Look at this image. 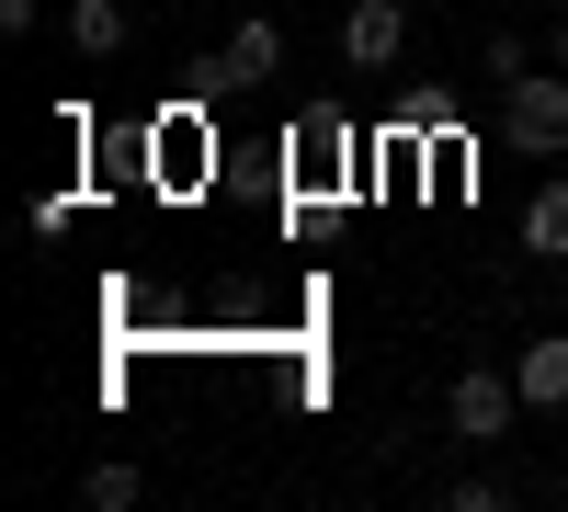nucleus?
<instances>
[{
  "instance_id": "nucleus-5",
  "label": "nucleus",
  "mask_w": 568,
  "mask_h": 512,
  "mask_svg": "<svg viewBox=\"0 0 568 512\" xmlns=\"http://www.w3.org/2000/svg\"><path fill=\"white\" fill-rule=\"evenodd\" d=\"M524 262H568V182H546L524 205Z\"/></svg>"
},
{
  "instance_id": "nucleus-8",
  "label": "nucleus",
  "mask_w": 568,
  "mask_h": 512,
  "mask_svg": "<svg viewBox=\"0 0 568 512\" xmlns=\"http://www.w3.org/2000/svg\"><path fill=\"white\" fill-rule=\"evenodd\" d=\"M136 490H149L136 468H91V479H80V501H91V512H136Z\"/></svg>"
},
{
  "instance_id": "nucleus-9",
  "label": "nucleus",
  "mask_w": 568,
  "mask_h": 512,
  "mask_svg": "<svg viewBox=\"0 0 568 512\" xmlns=\"http://www.w3.org/2000/svg\"><path fill=\"white\" fill-rule=\"evenodd\" d=\"M34 12H45V0H0V34H23V23H34Z\"/></svg>"
},
{
  "instance_id": "nucleus-3",
  "label": "nucleus",
  "mask_w": 568,
  "mask_h": 512,
  "mask_svg": "<svg viewBox=\"0 0 568 512\" xmlns=\"http://www.w3.org/2000/svg\"><path fill=\"white\" fill-rule=\"evenodd\" d=\"M398 46H409L398 0H353V12H342V69H398Z\"/></svg>"
},
{
  "instance_id": "nucleus-6",
  "label": "nucleus",
  "mask_w": 568,
  "mask_h": 512,
  "mask_svg": "<svg viewBox=\"0 0 568 512\" xmlns=\"http://www.w3.org/2000/svg\"><path fill=\"white\" fill-rule=\"evenodd\" d=\"M216 69H227V80H273V69H284V34H273V23L251 12L240 34H227V58H216Z\"/></svg>"
},
{
  "instance_id": "nucleus-4",
  "label": "nucleus",
  "mask_w": 568,
  "mask_h": 512,
  "mask_svg": "<svg viewBox=\"0 0 568 512\" xmlns=\"http://www.w3.org/2000/svg\"><path fill=\"white\" fill-rule=\"evenodd\" d=\"M511 388H524V410H568V331H557V342H524Z\"/></svg>"
},
{
  "instance_id": "nucleus-10",
  "label": "nucleus",
  "mask_w": 568,
  "mask_h": 512,
  "mask_svg": "<svg viewBox=\"0 0 568 512\" xmlns=\"http://www.w3.org/2000/svg\"><path fill=\"white\" fill-rule=\"evenodd\" d=\"M557 69H568V12H557Z\"/></svg>"
},
{
  "instance_id": "nucleus-2",
  "label": "nucleus",
  "mask_w": 568,
  "mask_h": 512,
  "mask_svg": "<svg viewBox=\"0 0 568 512\" xmlns=\"http://www.w3.org/2000/svg\"><path fill=\"white\" fill-rule=\"evenodd\" d=\"M511 422H524V388L489 377V364H466V377L444 388V433H455V444H500Z\"/></svg>"
},
{
  "instance_id": "nucleus-7",
  "label": "nucleus",
  "mask_w": 568,
  "mask_h": 512,
  "mask_svg": "<svg viewBox=\"0 0 568 512\" xmlns=\"http://www.w3.org/2000/svg\"><path fill=\"white\" fill-rule=\"evenodd\" d=\"M69 46L80 58H114L125 46V0H69Z\"/></svg>"
},
{
  "instance_id": "nucleus-1",
  "label": "nucleus",
  "mask_w": 568,
  "mask_h": 512,
  "mask_svg": "<svg viewBox=\"0 0 568 512\" xmlns=\"http://www.w3.org/2000/svg\"><path fill=\"white\" fill-rule=\"evenodd\" d=\"M500 126H511V149L568 160V69H524V80L500 91Z\"/></svg>"
}]
</instances>
